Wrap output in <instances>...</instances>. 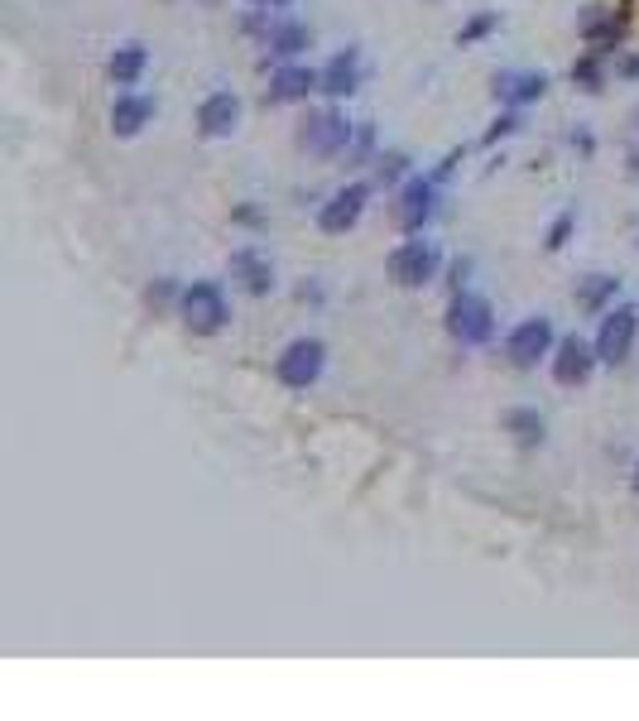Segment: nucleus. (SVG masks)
Returning <instances> with one entry per match:
<instances>
[{
  "label": "nucleus",
  "instance_id": "obj_20",
  "mask_svg": "<svg viewBox=\"0 0 639 721\" xmlns=\"http://www.w3.org/2000/svg\"><path fill=\"white\" fill-rule=\"evenodd\" d=\"M504 428L514 433V442H524V448H538V442H544V414H538V409H510V414H504Z\"/></svg>",
  "mask_w": 639,
  "mask_h": 721
},
{
  "label": "nucleus",
  "instance_id": "obj_11",
  "mask_svg": "<svg viewBox=\"0 0 639 721\" xmlns=\"http://www.w3.org/2000/svg\"><path fill=\"white\" fill-rule=\"evenodd\" d=\"M227 270H231V280L241 284L245 294H255V298L274 288V265H269V255H265V250H255V246H241V250H231Z\"/></svg>",
  "mask_w": 639,
  "mask_h": 721
},
{
  "label": "nucleus",
  "instance_id": "obj_21",
  "mask_svg": "<svg viewBox=\"0 0 639 721\" xmlns=\"http://www.w3.org/2000/svg\"><path fill=\"white\" fill-rule=\"evenodd\" d=\"M615 288H621V280H611V274H591V280L577 288V308L582 313H605V304L615 298Z\"/></svg>",
  "mask_w": 639,
  "mask_h": 721
},
{
  "label": "nucleus",
  "instance_id": "obj_25",
  "mask_svg": "<svg viewBox=\"0 0 639 721\" xmlns=\"http://www.w3.org/2000/svg\"><path fill=\"white\" fill-rule=\"evenodd\" d=\"M514 130H520V116H514V111H504L496 126L486 130V144H496V140H504V136H514Z\"/></svg>",
  "mask_w": 639,
  "mask_h": 721
},
{
  "label": "nucleus",
  "instance_id": "obj_15",
  "mask_svg": "<svg viewBox=\"0 0 639 721\" xmlns=\"http://www.w3.org/2000/svg\"><path fill=\"white\" fill-rule=\"evenodd\" d=\"M356 87H361V53L346 49L328 59V68H322V92L328 96H352Z\"/></svg>",
  "mask_w": 639,
  "mask_h": 721
},
{
  "label": "nucleus",
  "instance_id": "obj_27",
  "mask_svg": "<svg viewBox=\"0 0 639 721\" xmlns=\"http://www.w3.org/2000/svg\"><path fill=\"white\" fill-rule=\"evenodd\" d=\"M251 5H260V10H284L289 0H251Z\"/></svg>",
  "mask_w": 639,
  "mask_h": 721
},
{
  "label": "nucleus",
  "instance_id": "obj_8",
  "mask_svg": "<svg viewBox=\"0 0 639 721\" xmlns=\"http://www.w3.org/2000/svg\"><path fill=\"white\" fill-rule=\"evenodd\" d=\"M366 203H370V183H346V188H336L328 203L318 207V227L328 231V236H342V231H352L356 221H361Z\"/></svg>",
  "mask_w": 639,
  "mask_h": 721
},
{
  "label": "nucleus",
  "instance_id": "obj_1",
  "mask_svg": "<svg viewBox=\"0 0 639 721\" xmlns=\"http://www.w3.org/2000/svg\"><path fill=\"white\" fill-rule=\"evenodd\" d=\"M178 313H183V323L193 327L197 337H217V332L231 323V304H227V294H221L217 280L188 284L183 294H178Z\"/></svg>",
  "mask_w": 639,
  "mask_h": 721
},
{
  "label": "nucleus",
  "instance_id": "obj_2",
  "mask_svg": "<svg viewBox=\"0 0 639 721\" xmlns=\"http://www.w3.org/2000/svg\"><path fill=\"white\" fill-rule=\"evenodd\" d=\"M322 365H328V347H322L318 337H298V342H289L284 357L274 361V375L289 390H308V385H318Z\"/></svg>",
  "mask_w": 639,
  "mask_h": 721
},
{
  "label": "nucleus",
  "instance_id": "obj_23",
  "mask_svg": "<svg viewBox=\"0 0 639 721\" xmlns=\"http://www.w3.org/2000/svg\"><path fill=\"white\" fill-rule=\"evenodd\" d=\"M572 227H577V217H572V213L558 217L553 227H548V250H563V246H567V236H572Z\"/></svg>",
  "mask_w": 639,
  "mask_h": 721
},
{
  "label": "nucleus",
  "instance_id": "obj_13",
  "mask_svg": "<svg viewBox=\"0 0 639 721\" xmlns=\"http://www.w3.org/2000/svg\"><path fill=\"white\" fill-rule=\"evenodd\" d=\"M312 92H322V73L303 68V63H289L269 77V102H308Z\"/></svg>",
  "mask_w": 639,
  "mask_h": 721
},
{
  "label": "nucleus",
  "instance_id": "obj_26",
  "mask_svg": "<svg viewBox=\"0 0 639 721\" xmlns=\"http://www.w3.org/2000/svg\"><path fill=\"white\" fill-rule=\"evenodd\" d=\"M621 77H639V59H625L621 63Z\"/></svg>",
  "mask_w": 639,
  "mask_h": 721
},
{
  "label": "nucleus",
  "instance_id": "obj_17",
  "mask_svg": "<svg viewBox=\"0 0 639 721\" xmlns=\"http://www.w3.org/2000/svg\"><path fill=\"white\" fill-rule=\"evenodd\" d=\"M144 68H150V49H144V43H120L106 63V73H111L116 87H135L144 77Z\"/></svg>",
  "mask_w": 639,
  "mask_h": 721
},
{
  "label": "nucleus",
  "instance_id": "obj_10",
  "mask_svg": "<svg viewBox=\"0 0 639 721\" xmlns=\"http://www.w3.org/2000/svg\"><path fill=\"white\" fill-rule=\"evenodd\" d=\"M433 207H437V179H409L399 188V203H395V221L409 236H419L423 231V221L433 217Z\"/></svg>",
  "mask_w": 639,
  "mask_h": 721
},
{
  "label": "nucleus",
  "instance_id": "obj_30",
  "mask_svg": "<svg viewBox=\"0 0 639 721\" xmlns=\"http://www.w3.org/2000/svg\"><path fill=\"white\" fill-rule=\"evenodd\" d=\"M635 120H639V116H635Z\"/></svg>",
  "mask_w": 639,
  "mask_h": 721
},
{
  "label": "nucleus",
  "instance_id": "obj_19",
  "mask_svg": "<svg viewBox=\"0 0 639 721\" xmlns=\"http://www.w3.org/2000/svg\"><path fill=\"white\" fill-rule=\"evenodd\" d=\"M621 20L615 15H587L582 20V39H587V49H597V53H611L615 43H621Z\"/></svg>",
  "mask_w": 639,
  "mask_h": 721
},
{
  "label": "nucleus",
  "instance_id": "obj_4",
  "mask_svg": "<svg viewBox=\"0 0 639 721\" xmlns=\"http://www.w3.org/2000/svg\"><path fill=\"white\" fill-rule=\"evenodd\" d=\"M437 265H443V255H437L433 241H404V246L389 250V280L399 288H423L437 280Z\"/></svg>",
  "mask_w": 639,
  "mask_h": 721
},
{
  "label": "nucleus",
  "instance_id": "obj_22",
  "mask_svg": "<svg viewBox=\"0 0 639 721\" xmlns=\"http://www.w3.org/2000/svg\"><path fill=\"white\" fill-rule=\"evenodd\" d=\"M572 82H577L582 92H601V82H605V77H601V53H597V49H591L587 59H577V63H572Z\"/></svg>",
  "mask_w": 639,
  "mask_h": 721
},
{
  "label": "nucleus",
  "instance_id": "obj_12",
  "mask_svg": "<svg viewBox=\"0 0 639 721\" xmlns=\"http://www.w3.org/2000/svg\"><path fill=\"white\" fill-rule=\"evenodd\" d=\"M235 126H241V96H235V92L202 96V106H197V130H202V136H207V140H227Z\"/></svg>",
  "mask_w": 639,
  "mask_h": 721
},
{
  "label": "nucleus",
  "instance_id": "obj_5",
  "mask_svg": "<svg viewBox=\"0 0 639 721\" xmlns=\"http://www.w3.org/2000/svg\"><path fill=\"white\" fill-rule=\"evenodd\" d=\"M346 144H352V120H346L342 111H312L298 130V150L318 154V159H332Z\"/></svg>",
  "mask_w": 639,
  "mask_h": 721
},
{
  "label": "nucleus",
  "instance_id": "obj_14",
  "mask_svg": "<svg viewBox=\"0 0 639 721\" xmlns=\"http://www.w3.org/2000/svg\"><path fill=\"white\" fill-rule=\"evenodd\" d=\"M154 96H135V92H120L116 102H111V130H116V136H140L144 126H150L154 120Z\"/></svg>",
  "mask_w": 639,
  "mask_h": 721
},
{
  "label": "nucleus",
  "instance_id": "obj_7",
  "mask_svg": "<svg viewBox=\"0 0 639 721\" xmlns=\"http://www.w3.org/2000/svg\"><path fill=\"white\" fill-rule=\"evenodd\" d=\"M635 332H639V313H635V308H605L601 327H597V357L605 365H621L635 351Z\"/></svg>",
  "mask_w": 639,
  "mask_h": 721
},
{
  "label": "nucleus",
  "instance_id": "obj_24",
  "mask_svg": "<svg viewBox=\"0 0 639 721\" xmlns=\"http://www.w3.org/2000/svg\"><path fill=\"white\" fill-rule=\"evenodd\" d=\"M496 25H500V15H476V20H471V25L462 29V43H476L481 35H490Z\"/></svg>",
  "mask_w": 639,
  "mask_h": 721
},
{
  "label": "nucleus",
  "instance_id": "obj_9",
  "mask_svg": "<svg viewBox=\"0 0 639 721\" xmlns=\"http://www.w3.org/2000/svg\"><path fill=\"white\" fill-rule=\"evenodd\" d=\"M597 342H582L577 332H572V337H563L553 347V381L558 385H587L591 381V371H597Z\"/></svg>",
  "mask_w": 639,
  "mask_h": 721
},
{
  "label": "nucleus",
  "instance_id": "obj_3",
  "mask_svg": "<svg viewBox=\"0 0 639 721\" xmlns=\"http://www.w3.org/2000/svg\"><path fill=\"white\" fill-rule=\"evenodd\" d=\"M447 332H452L462 347H481V342H490V332H496V313H490V304L481 294H457L452 304H447Z\"/></svg>",
  "mask_w": 639,
  "mask_h": 721
},
{
  "label": "nucleus",
  "instance_id": "obj_6",
  "mask_svg": "<svg viewBox=\"0 0 639 721\" xmlns=\"http://www.w3.org/2000/svg\"><path fill=\"white\" fill-rule=\"evenodd\" d=\"M553 347L558 342H553V323H548V318H524V323L504 337V357H510V365H520V371H534Z\"/></svg>",
  "mask_w": 639,
  "mask_h": 721
},
{
  "label": "nucleus",
  "instance_id": "obj_29",
  "mask_svg": "<svg viewBox=\"0 0 639 721\" xmlns=\"http://www.w3.org/2000/svg\"><path fill=\"white\" fill-rule=\"evenodd\" d=\"M630 164H635V179H639V154H635V159H630Z\"/></svg>",
  "mask_w": 639,
  "mask_h": 721
},
{
  "label": "nucleus",
  "instance_id": "obj_18",
  "mask_svg": "<svg viewBox=\"0 0 639 721\" xmlns=\"http://www.w3.org/2000/svg\"><path fill=\"white\" fill-rule=\"evenodd\" d=\"M265 43H269L274 59H294V53H303L312 43V35H308V25H298V20H274Z\"/></svg>",
  "mask_w": 639,
  "mask_h": 721
},
{
  "label": "nucleus",
  "instance_id": "obj_16",
  "mask_svg": "<svg viewBox=\"0 0 639 721\" xmlns=\"http://www.w3.org/2000/svg\"><path fill=\"white\" fill-rule=\"evenodd\" d=\"M548 92V77L544 73H500L496 77V96L510 106H524V102H538Z\"/></svg>",
  "mask_w": 639,
  "mask_h": 721
},
{
  "label": "nucleus",
  "instance_id": "obj_28",
  "mask_svg": "<svg viewBox=\"0 0 639 721\" xmlns=\"http://www.w3.org/2000/svg\"><path fill=\"white\" fill-rule=\"evenodd\" d=\"M630 481H635V491H639V462H635V476H630Z\"/></svg>",
  "mask_w": 639,
  "mask_h": 721
}]
</instances>
